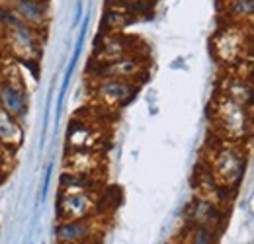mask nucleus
I'll return each instance as SVG.
<instances>
[{"instance_id": "f257e3e1", "label": "nucleus", "mask_w": 254, "mask_h": 244, "mask_svg": "<svg viewBox=\"0 0 254 244\" xmlns=\"http://www.w3.org/2000/svg\"><path fill=\"white\" fill-rule=\"evenodd\" d=\"M4 47L8 57L12 55L14 59L20 61H33L41 53V37L39 30L24 24L18 20L8 8L4 10Z\"/></svg>"}, {"instance_id": "f03ea898", "label": "nucleus", "mask_w": 254, "mask_h": 244, "mask_svg": "<svg viewBox=\"0 0 254 244\" xmlns=\"http://www.w3.org/2000/svg\"><path fill=\"white\" fill-rule=\"evenodd\" d=\"M245 164H247V156L237 147V143L225 141L211 151L209 176L215 180L217 185L229 189L241 182L245 174Z\"/></svg>"}, {"instance_id": "7ed1b4c3", "label": "nucleus", "mask_w": 254, "mask_h": 244, "mask_svg": "<svg viewBox=\"0 0 254 244\" xmlns=\"http://www.w3.org/2000/svg\"><path fill=\"white\" fill-rule=\"evenodd\" d=\"M213 118H215L217 129L225 141L239 143L243 137H247L249 125H251V110L249 108L219 94L213 104Z\"/></svg>"}, {"instance_id": "20e7f679", "label": "nucleus", "mask_w": 254, "mask_h": 244, "mask_svg": "<svg viewBox=\"0 0 254 244\" xmlns=\"http://www.w3.org/2000/svg\"><path fill=\"white\" fill-rule=\"evenodd\" d=\"M245 24H235L231 22L213 39V49L217 59L225 64H239L245 61L247 49L251 47V37L245 33Z\"/></svg>"}, {"instance_id": "39448f33", "label": "nucleus", "mask_w": 254, "mask_h": 244, "mask_svg": "<svg viewBox=\"0 0 254 244\" xmlns=\"http://www.w3.org/2000/svg\"><path fill=\"white\" fill-rule=\"evenodd\" d=\"M94 80L116 78V80L139 84L147 74V57L141 53H135V55H127L124 59H118L114 62H106V64H96L94 62Z\"/></svg>"}, {"instance_id": "423d86ee", "label": "nucleus", "mask_w": 254, "mask_h": 244, "mask_svg": "<svg viewBox=\"0 0 254 244\" xmlns=\"http://www.w3.org/2000/svg\"><path fill=\"white\" fill-rule=\"evenodd\" d=\"M100 197L98 191H74L61 193L57 201L59 221H80L98 217Z\"/></svg>"}, {"instance_id": "0eeeda50", "label": "nucleus", "mask_w": 254, "mask_h": 244, "mask_svg": "<svg viewBox=\"0 0 254 244\" xmlns=\"http://www.w3.org/2000/svg\"><path fill=\"white\" fill-rule=\"evenodd\" d=\"M104 127L96 120L76 118L70 122L66 131V149L68 151H100L104 145Z\"/></svg>"}, {"instance_id": "6e6552de", "label": "nucleus", "mask_w": 254, "mask_h": 244, "mask_svg": "<svg viewBox=\"0 0 254 244\" xmlns=\"http://www.w3.org/2000/svg\"><path fill=\"white\" fill-rule=\"evenodd\" d=\"M137 94L135 82L116 80V78H100L94 80V98L104 110H118L131 102Z\"/></svg>"}, {"instance_id": "1a4fd4ad", "label": "nucleus", "mask_w": 254, "mask_h": 244, "mask_svg": "<svg viewBox=\"0 0 254 244\" xmlns=\"http://www.w3.org/2000/svg\"><path fill=\"white\" fill-rule=\"evenodd\" d=\"M102 225L98 217L80 221H59L55 229L57 244H92L98 241Z\"/></svg>"}, {"instance_id": "9d476101", "label": "nucleus", "mask_w": 254, "mask_h": 244, "mask_svg": "<svg viewBox=\"0 0 254 244\" xmlns=\"http://www.w3.org/2000/svg\"><path fill=\"white\" fill-rule=\"evenodd\" d=\"M137 47L139 43L135 37H127L124 33H104V39H100L96 45L94 62L106 64V62L124 59L127 55H135Z\"/></svg>"}, {"instance_id": "9b49d317", "label": "nucleus", "mask_w": 254, "mask_h": 244, "mask_svg": "<svg viewBox=\"0 0 254 244\" xmlns=\"http://www.w3.org/2000/svg\"><path fill=\"white\" fill-rule=\"evenodd\" d=\"M63 164L68 174L100 178L104 170V154L102 151H66Z\"/></svg>"}, {"instance_id": "f8f14e48", "label": "nucleus", "mask_w": 254, "mask_h": 244, "mask_svg": "<svg viewBox=\"0 0 254 244\" xmlns=\"http://www.w3.org/2000/svg\"><path fill=\"white\" fill-rule=\"evenodd\" d=\"M0 108L14 116L16 120L26 118L28 114V96L24 82H14V80H4L0 78Z\"/></svg>"}, {"instance_id": "ddd939ff", "label": "nucleus", "mask_w": 254, "mask_h": 244, "mask_svg": "<svg viewBox=\"0 0 254 244\" xmlns=\"http://www.w3.org/2000/svg\"><path fill=\"white\" fill-rule=\"evenodd\" d=\"M18 20H22L24 24L32 26L35 30L45 28L47 20H49V12H47V4L41 2H32V0H10V8H8Z\"/></svg>"}, {"instance_id": "4468645a", "label": "nucleus", "mask_w": 254, "mask_h": 244, "mask_svg": "<svg viewBox=\"0 0 254 244\" xmlns=\"http://www.w3.org/2000/svg\"><path fill=\"white\" fill-rule=\"evenodd\" d=\"M190 219L195 225H205L211 229H217L221 225L223 213L219 209V205L207 197H195V201L190 207Z\"/></svg>"}, {"instance_id": "2eb2a0df", "label": "nucleus", "mask_w": 254, "mask_h": 244, "mask_svg": "<svg viewBox=\"0 0 254 244\" xmlns=\"http://www.w3.org/2000/svg\"><path fill=\"white\" fill-rule=\"evenodd\" d=\"M24 141V127L20 120L10 116L0 108V147L6 151H16Z\"/></svg>"}, {"instance_id": "dca6fc26", "label": "nucleus", "mask_w": 254, "mask_h": 244, "mask_svg": "<svg viewBox=\"0 0 254 244\" xmlns=\"http://www.w3.org/2000/svg\"><path fill=\"white\" fill-rule=\"evenodd\" d=\"M219 94L231 98V100H235L237 104H241V106H245V108L251 110V102H253L251 96H253V90H251V80H249V78L239 76V74L227 76V78L223 80L221 92H219Z\"/></svg>"}, {"instance_id": "f3484780", "label": "nucleus", "mask_w": 254, "mask_h": 244, "mask_svg": "<svg viewBox=\"0 0 254 244\" xmlns=\"http://www.w3.org/2000/svg\"><path fill=\"white\" fill-rule=\"evenodd\" d=\"M133 16L126 12V8H116V6H110L106 16L102 18V30H106V33H120L126 26L131 24Z\"/></svg>"}, {"instance_id": "a211bd4d", "label": "nucleus", "mask_w": 254, "mask_h": 244, "mask_svg": "<svg viewBox=\"0 0 254 244\" xmlns=\"http://www.w3.org/2000/svg\"><path fill=\"white\" fill-rule=\"evenodd\" d=\"M254 10V0H233L227 4V14L231 22L235 24H245L251 20Z\"/></svg>"}, {"instance_id": "6ab92c4d", "label": "nucleus", "mask_w": 254, "mask_h": 244, "mask_svg": "<svg viewBox=\"0 0 254 244\" xmlns=\"http://www.w3.org/2000/svg\"><path fill=\"white\" fill-rule=\"evenodd\" d=\"M215 229L205 227V225H195L191 223V229L188 231L186 244H215Z\"/></svg>"}, {"instance_id": "aec40b11", "label": "nucleus", "mask_w": 254, "mask_h": 244, "mask_svg": "<svg viewBox=\"0 0 254 244\" xmlns=\"http://www.w3.org/2000/svg\"><path fill=\"white\" fill-rule=\"evenodd\" d=\"M80 18H82V2L78 0V2H76V16H74V24H78V22H80Z\"/></svg>"}, {"instance_id": "412c9836", "label": "nucleus", "mask_w": 254, "mask_h": 244, "mask_svg": "<svg viewBox=\"0 0 254 244\" xmlns=\"http://www.w3.org/2000/svg\"><path fill=\"white\" fill-rule=\"evenodd\" d=\"M6 168V149L0 147V172Z\"/></svg>"}, {"instance_id": "4be33fe9", "label": "nucleus", "mask_w": 254, "mask_h": 244, "mask_svg": "<svg viewBox=\"0 0 254 244\" xmlns=\"http://www.w3.org/2000/svg\"><path fill=\"white\" fill-rule=\"evenodd\" d=\"M32 2H41V4H47V0H32Z\"/></svg>"}, {"instance_id": "5701e85b", "label": "nucleus", "mask_w": 254, "mask_h": 244, "mask_svg": "<svg viewBox=\"0 0 254 244\" xmlns=\"http://www.w3.org/2000/svg\"><path fill=\"white\" fill-rule=\"evenodd\" d=\"M225 2H227V4H229V2H233V0H225Z\"/></svg>"}]
</instances>
